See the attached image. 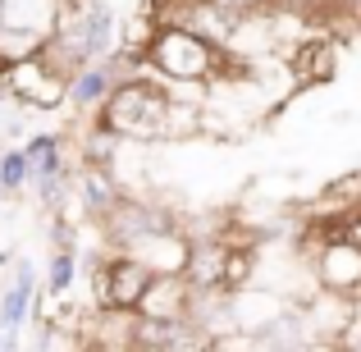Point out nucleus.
Wrapping results in <instances>:
<instances>
[{
    "mask_svg": "<svg viewBox=\"0 0 361 352\" xmlns=\"http://www.w3.org/2000/svg\"><path fill=\"white\" fill-rule=\"evenodd\" d=\"M97 119L106 128H115L123 142H174L183 133H197L202 123V106H188L178 101V92L165 78H156L151 69H128L123 78L110 87V97L101 101Z\"/></svg>",
    "mask_w": 361,
    "mask_h": 352,
    "instance_id": "nucleus-1",
    "label": "nucleus"
},
{
    "mask_svg": "<svg viewBox=\"0 0 361 352\" xmlns=\"http://www.w3.org/2000/svg\"><path fill=\"white\" fill-rule=\"evenodd\" d=\"M224 46L188 23H160L147 46V69L169 87H211L224 69Z\"/></svg>",
    "mask_w": 361,
    "mask_h": 352,
    "instance_id": "nucleus-2",
    "label": "nucleus"
},
{
    "mask_svg": "<svg viewBox=\"0 0 361 352\" xmlns=\"http://www.w3.org/2000/svg\"><path fill=\"white\" fill-rule=\"evenodd\" d=\"M151 265L137 252H106L92 265V307L97 311H137L142 293L151 289Z\"/></svg>",
    "mask_w": 361,
    "mask_h": 352,
    "instance_id": "nucleus-3",
    "label": "nucleus"
},
{
    "mask_svg": "<svg viewBox=\"0 0 361 352\" xmlns=\"http://www.w3.org/2000/svg\"><path fill=\"white\" fill-rule=\"evenodd\" d=\"M0 87L9 92V101L23 110H60L69 106V73L55 69L46 55H27L18 64L0 69Z\"/></svg>",
    "mask_w": 361,
    "mask_h": 352,
    "instance_id": "nucleus-4",
    "label": "nucleus"
},
{
    "mask_svg": "<svg viewBox=\"0 0 361 352\" xmlns=\"http://www.w3.org/2000/svg\"><path fill=\"white\" fill-rule=\"evenodd\" d=\"M338 64H343V46H338V32H329V28H316V32L283 46V69H288V83L298 92L334 83Z\"/></svg>",
    "mask_w": 361,
    "mask_h": 352,
    "instance_id": "nucleus-5",
    "label": "nucleus"
},
{
    "mask_svg": "<svg viewBox=\"0 0 361 352\" xmlns=\"http://www.w3.org/2000/svg\"><path fill=\"white\" fill-rule=\"evenodd\" d=\"M311 270H316V284L325 293L357 298V289H361V247L348 243L343 233L325 238V243L311 252Z\"/></svg>",
    "mask_w": 361,
    "mask_h": 352,
    "instance_id": "nucleus-6",
    "label": "nucleus"
},
{
    "mask_svg": "<svg viewBox=\"0 0 361 352\" xmlns=\"http://www.w3.org/2000/svg\"><path fill=\"white\" fill-rule=\"evenodd\" d=\"M192 298H197V289L183 279V270H160V274H151V289L142 293L137 316H147V320H188L192 316Z\"/></svg>",
    "mask_w": 361,
    "mask_h": 352,
    "instance_id": "nucleus-7",
    "label": "nucleus"
},
{
    "mask_svg": "<svg viewBox=\"0 0 361 352\" xmlns=\"http://www.w3.org/2000/svg\"><path fill=\"white\" fill-rule=\"evenodd\" d=\"M73 188H78L82 197V211H87V220H101L106 211H115L123 202V183L115 174V165H92V160H78V169H73Z\"/></svg>",
    "mask_w": 361,
    "mask_h": 352,
    "instance_id": "nucleus-8",
    "label": "nucleus"
},
{
    "mask_svg": "<svg viewBox=\"0 0 361 352\" xmlns=\"http://www.w3.org/2000/svg\"><path fill=\"white\" fill-rule=\"evenodd\" d=\"M123 78L119 60H92L82 64V69L69 73V106L78 110V115H97L101 101L110 97V87Z\"/></svg>",
    "mask_w": 361,
    "mask_h": 352,
    "instance_id": "nucleus-9",
    "label": "nucleus"
},
{
    "mask_svg": "<svg viewBox=\"0 0 361 352\" xmlns=\"http://www.w3.org/2000/svg\"><path fill=\"white\" fill-rule=\"evenodd\" d=\"M224 252H229V238H224V233L192 238V243H188V261H183V279L192 284L197 293L220 289V279H224Z\"/></svg>",
    "mask_w": 361,
    "mask_h": 352,
    "instance_id": "nucleus-10",
    "label": "nucleus"
},
{
    "mask_svg": "<svg viewBox=\"0 0 361 352\" xmlns=\"http://www.w3.org/2000/svg\"><path fill=\"white\" fill-rule=\"evenodd\" d=\"M46 28H27V23H0V69L5 64H18V60H27V55H42V46H46Z\"/></svg>",
    "mask_w": 361,
    "mask_h": 352,
    "instance_id": "nucleus-11",
    "label": "nucleus"
},
{
    "mask_svg": "<svg viewBox=\"0 0 361 352\" xmlns=\"http://www.w3.org/2000/svg\"><path fill=\"white\" fill-rule=\"evenodd\" d=\"M32 302H37V274H14V284L0 293V325L18 334L23 320L32 316Z\"/></svg>",
    "mask_w": 361,
    "mask_h": 352,
    "instance_id": "nucleus-12",
    "label": "nucleus"
},
{
    "mask_svg": "<svg viewBox=\"0 0 361 352\" xmlns=\"http://www.w3.org/2000/svg\"><path fill=\"white\" fill-rule=\"evenodd\" d=\"M23 151H27V160H32V183H37V178H51V174H64V169H69L60 133H32V138L23 142Z\"/></svg>",
    "mask_w": 361,
    "mask_h": 352,
    "instance_id": "nucleus-13",
    "label": "nucleus"
},
{
    "mask_svg": "<svg viewBox=\"0 0 361 352\" xmlns=\"http://www.w3.org/2000/svg\"><path fill=\"white\" fill-rule=\"evenodd\" d=\"M316 28H329L338 37H357L361 32V0H325L316 9Z\"/></svg>",
    "mask_w": 361,
    "mask_h": 352,
    "instance_id": "nucleus-14",
    "label": "nucleus"
},
{
    "mask_svg": "<svg viewBox=\"0 0 361 352\" xmlns=\"http://www.w3.org/2000/svg\"><path fill=\"white\" fill-rule=\"evenodd\" d=\"M252 274H256V252L247 243H229V252H224V279H220V289L224 293L252 289Z\"/></svg>",
    "mask_w": 361,
    "mask_h": 352,
    "instance_id": "nucleus-15",
    "label": "nucleus"
},
{
    "mask_svg": "<svg viewBox=\"0 0 361 352\" xmlns=\"http://www.w3.org/2000/svg\"><path fill=\"white\" fill-rule=\"evenodd\" d=\"M73 279H78V252L73 247H55L46 261V293L51 298H69Z\"/></svg>",
    "mask_w": 361,
    "mask_h": 352,
    "instance_id": "nucleus-16",
    "label": "nucleus"
},
{
    "mask_svg": "<svg viewBox=\"0 0 361 352\" xmlns=\"http://www.w3.org/2000/svg\"><path fill=\"white\" fill-rule=\"evenodd\" d=\"M23 183H32V160H27L23 147H5L0 151V188H5V197L18 193Z\"/></svg>",
    "mask_w": 361,
    "mask_h": 352,
    "instance_id": "nucleus-17",
    "label": "nucleus"
},
{
    "mask_svg": "<svg viewBox=\"0 0 361 352\" xmlns=\"http://www.w3.org/2000/svg\"><path fill=\"white\" fill-rule=\"evenodd\" d=\"M338 233H343L348 243H357V247H361V202H353L343 215H338Z\"/></svg>",
    "mask_w": 361,
    "mask_h": 352,
    "instance_id": "nucleus-18",
    "label": "nucleus"
},
{
    "mask_svg": "<svg viewBox=\"0 0 361 352\" xmlns=\"http://www.w3.org/2000/svg\"><path fill=\"white\" fill-rule=\"evenodd\" d=\"M215 5H220L224 14H233V18H247V14H261V9H270V0H215Z\"/></svg>",
    "mask_w": 361,
    "mask_h": 352,
    "instance_id": "nucleus-19",
    "label": "nucleus"
},
{
    "mask_svg": "<svg viewBox=\"0 0 361 352\" xmlns=\"http://www.w3.org/2000/svg\"><path fill=\"white\" fill-rule=\"evenodd\" d=\"M270 5H288V9H302V14H307L311 23H316V9L325 5V0H270Z\"/></svg>",
    "mask_w": 361,
    "mask_h": 352,
    "instance_id": "nucleus-20",
    "label": "nucleus"
},
{
    "mask_svg": "<svg viewBox=\"0 0 361 352\" xmlns=\"http://www.w3.org/2000/svg\"><path fill=\"white\" fill-rule=\"evenodd\" d=\"M0 197H5V188H0Z\"/></svg>",
    "mask_w": 361,
    "mask_h": 352,
    "instance_id": "nucleus-21",
    "label": "nucleus"
}]
</instances>
